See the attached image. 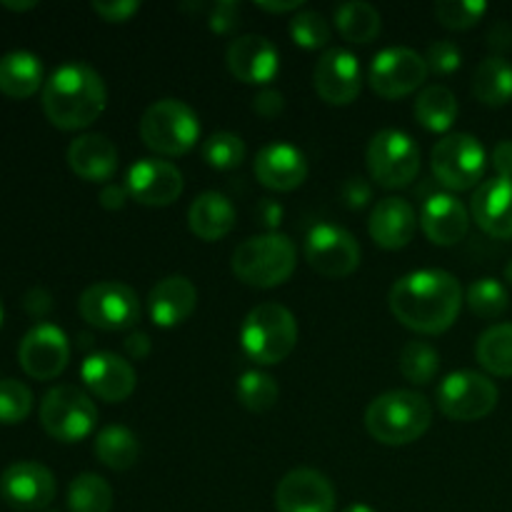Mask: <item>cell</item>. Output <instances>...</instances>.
<instances>
[{
    "label": "cell",
    "instance_id": "cell-1",
    "mask_svg": "<svg viewBox=\"0 0 512 512\" xmlns=\"http://www.w3.org/2000/svg\"><path fill=\"white\" fill-rule=\"evenodd\" d=\"M388 303L405 328L423 335H438L458 320L465 298L463 285L453 273L423 268L395 280Z\"/></svg>",
    "mask_w": 512,
    "mask_h": 512
},
{
    "label": "cell",
    "instance_id": "cell-2",
    "mask_svg": "<svg viewBox=\"0 0 512 512\" xmlns=\"http://www.w3.org/2000/svg\"><path fill=\"white\" fill-rule=\"evenodd\" d=\"M108 105L105 80L88 63L60 65L43 85V113L55 128L83 130L103 115Z\"/></svg>",
    "mask_w": 512,
    "mask_h": 512
},
{
    "label": "cell",
    "instance_id": "cell-3",
    "mask_svg": "<svg viewBox=\"0 0 512 512\" xmlns=\"http://www.w3.org/2000/svg\"><path fill=\"white\" fill-rule=\"evenodd\" d=\"M433 423V405L415 390H388L365 410L370 438L383 445H408L423 438Z\"/></svg>",
    "mask_w": 512,
    "mask_h": 512
},
{
    "label": "cell",
    "instance_id": "cell-4",
    "mask_svg": "<svg viewBox=\"0 0 512 512\" xmlns=\"http://www.w3.org/2000/svg\"><path fill=\"white\" fill-rule=\"evenodd\" d=\"M233 273L253 288H278L298 265V250L285 233H263L243 240L235 248Z\"/></svg>",
    "mask_w": 512,
    "mask_h": 512
},
{
    "label": "cell",
    "instance_id": "cell-5",
    "mask_svg": "<svg viewBox=\"0 0 512 512\" xmlns=\"http://www.w3.org/2000/svg\"><path fill=\"white\" fill-rule=\"evenodd\" d=\"M243 353L258 365L283 363L298 345L295 315L280 303H260L245 315L240 328Z\"/></svg>",
    "mask_w": 512,
    "mask_h": 512
},
{
    "label": "cell",
    "instance_id": "cell-6",
    "mask_svg": "<svg viewBox=\"0 0 512 512\" xmlns=\"http://www.w3.org/2000/svg\"><path fill=\"white\" fill-rule=\"evenodd\" d=\"M138 133L150 150L175 158L195 148L200 140V118L185 100L163 98L145 108Z\"/></svg>",
    "mask_w": 512,
    "mask_h": 512
},
{
    "label": "cell",
    "instance_id": "cell-7",
    "mask_svg": "<svg viewBox=\"0 0 512 512\" xmlns=\"http://www.w3.org/2000/svg\"><path fill=\"white\" fill-rule=\"evenodd\" d=\"M40 425L58 443H80L98 425V408L78 385H55L40 400Z\"/></svg>",
    "mask_w": 512,
    "mask_h": 512
},
{
    "label": "cell",
    "instance_id": "cell-8",
    "mask_svg": "<svg viewBox=\"0 0 512 512\" xmlns=\"http://www.w3.org/2000/svg\"><path fill=\"white\" fill-rule=\"evenodd\" d=\"M365 163L380 188H408L420 173V148L403 130L385 128L370 138Z\"/></svg>",
    "mask_w": 512,
    "mask_h": 512
},
{
    "label": "cell",
    "instance_id": "cell-9",
    "mask_svg": "<svg viewBox=\"0 0 512 512\" xmlns=\"http://www.w3.org/2000/svg\"><path fill=\"white\" fill-rule=\"evenodd\" d=\"M488 155L483 143L470 133H448L433 145L430 168L435 180L448 190H470L483 180Z\"/></svg>",
    "mask_w": 512,
    "mask_h": 512
},
{
    "label": "cell",
    "instance_id": "cell-10",
    "mask_svg": "<svg viewBox=\"0 0 512 512\" xmlns=\"http://www.w3.org/2000/svg\"><path fill=\"white\" fill-rule=\"evenodd\" d=\"M498 398V385L488 375L475 373V370H458V373L445 375L435 390L440 413L458 423L488 418L498 405Z\"/></svg>",
    "mask_w": 512,
    "mask_h": 512
},
{
    "label": "cell",
    "instance_id": "cell-11",
    "mask_svg": "<svg viewBox=\"0 0 512 512\" xmlns=\"http://www.w3.org/2000/svg\"><path fill=\"white\" fill-rule=\"evenodd\" d=\"M78 310L85 323L108 333L135 328L140 320L138 293L118 280H103L85 288L78 300Z\"/></svg>",
    "mask_w": 512,
    "mask_h": 512
},
{
    "label": "cell",
    "instance_id": "cell-12",
    "mask_svg": "<svg viewBox=\"0 0 512 512\" xmlns=\"http://www.w3.org/2000/svg\"><path fill=\"white\" fill-rule=\"evenodd\" d=\"M428 60L418 50L405 45H390L373 58L368 70V83L380 98L398 100L415 93L428 80Z\"/></svg>",
    "mask_w": 512,
    "mask_h": 512
},
{
    "label": "cell",
    "instance_id": "cell-13",
    "mask_svg": "<svg viewBox=\"0 0 512 512\" xmlns=\"http://www.w3.org/2000/svg\"><path fill=\"white\" fill-rule=\"evenodd\" d=\"M360 243L340 225H315L305 238V260L325 278H348L360 265Z\"/></svg>",
    "mask_w": 512,
    "mask_h": 512
},
{
    "label": "cell",
    "instance_id": "cell-14",
    "mask_svg": "<svg viewBox=\"0 0 512 512\" xmlns=\"http://www.w3.org/2000/svg\"><path fill=\"white\" fill-rule=\"evenodd\" d=\"M55 475L33 460H18L0 475V498L18 512L45 510L55 500Z\"/></svg>",
    "mask_w": 512,
    "mask_h": 512
},
{
    "label": "cell",
    "instance_id": "cell-15",
    "mask_svg": "<svg viewBox=\"0 0 512 512\" xmlns=\"http://www.w3.org/2000/svg\"><path fill=\"white\" fill-rule=\"evenodd\" d=\"M20 368L33 380H53L68 368L70 340L58 325L38 323L23 335L18 348Z\"/></svg>",
    "mask_w": 512,
    "mask_h": 512
},
{
    "label": "cell",
    "instance_id": "cell-16",
    "mask_svg": "<svg viewBox=\"0 0 512 512\" xmlns=\"http://www.w3.org/2000/svg\"><path fill=\"white\" fill-rule=\"evenodd\" d=\"M130 198L150 208H165L183 195L185 180L175 163L163 158H140L125 175Z\"/></svg>",
    "mask_w": 512,
    "mask_h": 512
},
{
    "label": "cell",
    "instance_id": "cell-17",
    "mask_svg": "<svg viewBox=\"0 0 512 512\" xmlns=\"http://www.w3.org/2000/svg\"><path fill=\"white\" fill-rule=\"evenodd\" d=\"M315 93L330 105H350L363 90L360 60L345 48H328L313 70Z\"/></svg>",
    "mask_w": 512,
    "mask_h": 512
},
{
    "label": "cell",
    "instance_id": "cell-18",
    "mask_svg": "<svg viewBox=\"0 0 512 512\" xmlns=\"http://www.w3.org/2000/svg\"><path fill=\"white\" fill-rule=\"evenodd\" d=\"M278 512H335V488L320 470L295 468L275 488Z\"/></svg>",
    "mask_w": 512,
    "mask_h": 512
},
{
    "label": "cell",
    "instance_id": "cell-19",
    "mask_svg": "<svg viewBox=\"0 0 512 512\" xmlns=\"http://www.w3.org/2000/svg\"><path fill=\"white\" fill-rule=\"evenodd\" d=\"M80 378L85 388L105 403H123L135 393V385H138L133 365L108 350L90 353L80 365Z\"/></svg>",
    "mask_w": 512,
    "mask_h": 512
},
{
    "label": "cell",
    "instance_id": "cell-20",
    "mask_svg": "<svg viewBox=\"0 0 512 512\" xmlns=\"http://www.w3.org/2000/svg\"><path fill=\"white\" fill-rule=\"evenodd\" d=\"M225 63L240 83L265 85L278 75L280 53L265 35L248 33L235 38L225 50Z\"/></svg>",
    "mask_w": 512,
    "mask_h": 512
},
{
    "label": "cell",
    "instance_id": "cell-21",
    "mask_svg": "<svg viewBox=\"0 0 512 512\" xmlns=\"http://www.w3.org/2000/svg\"><path fill=\"white\" fill-rule=\"evenodd\" d=\"M253 170L265 188L288 193L300 188L308 178V158L290 143H268L255 155Z\"/></svg>",
    "mask_w": 512,
    "mask_h": 512
},
{
    "label": "cell",
    "instance_id": "cell-22",
    "mask_svg": "<svg viewBox=\"0 0 512 512\" xmlns=\"http://www.w3.org/2000/svg\"><path fill=\"white\" fill-rule=\"evenodd\" d=\"M470 215L490 238H512V180L490 178L478 185L470 200Z\"/></svg>",
    "mask_w": 512,
    "mask_h": 512
},
{
    "label": "cell",
    "instance_id": "cell-23",
    "mask_svg": "<svg viewBox=\"0 0 512 512\" xmlns=\"http://www.w3.org/2000/svg\"><path fill=\"white\" fill-rule=\"evenodd\" d=\"M415 230H418V213L405 198L388 195V198H380L370 210L368 233L380 248H405L413 240Z\"/></svg>",
    "mask_w": 512,
    "mask_h": 512
},
{
    "label": "cell",
    "instance_id": "cell-24",
    "mask_svg": "<svg viewBox=\"0 0 512 512\" xmlns=\"http://www.w3.org/2000/svg\"><path fill=\"white\" fill-rule=\"evenodd\" d=\"M420 228L435 245H458L470 230V213L450 193H433L420 208Z\"/></svg>",
    "mask_w": 512,
    "mask_h": 512
},
{
    "label": "cell",
    "instance_id": "cell-25",
    "mask_svg": "<svg viewBox=\"0 0 512 512\" xmlns=\"http://www.w3.org/2000/svg\"><path fill=\"white\" fill-rule=\"evenodd\" d=\"M118 160V148L103 133H83L68 145L70 170L88 183L108 185L118 170Z\"/></svg>",
    "mask_w": 512,
    "mask_h": 512
},
{
    "label": "cell",
    "instance_id": "cell-26",
    "mask_svg": "<svg viewBox=\"0 0 512 512\" xmlns=\"http://www.w3.org/2000/svg\"><path fill=\"white\" fill-rule=\"evenodd\" d=\"M150 318L160 328H175L185 323L198 308V288L185 275H168L158 280L148 295Z\"/></svg>",
    "mask_w": 512,
    "mask_h": 512
},
{
    "label": "cell",
    "instance_id": "cell-27",
    "mask_svg": "<svg viewBox=\"0 0 512 512\" xmlns=\"http://www.w3.org/2000/svg\"><path fill=\"white\" fill-rule=\"evenodd\" d=\"M235 220H238L235 205L230 203L228 195L218 193V190H205L188 208L190 230L205 243L225 238L235 228Z\"/></svg>",
    "mask_w": 512,
    "mask_h": 512
},
{
    "label": "cell",
    "instance_id": "cell-28",
    "mask_svg": "<svg viewBox=\"0 0 512 512\" xmlns=\"http://www.w3.org/2000/svg\"><path fill=\"white\" fill-rule=\"evenodd\" d=\"M45 83V68L40 58L28 50H13L0 58V93L13 100H25L38 93Z\"/></svg>",
    "mask_w": 512,
    "mask_h": 512
},
{
    "label": "cell",
    "instance_id": "cell-29",
    "mask_svg": "<svg viewBox=\"0 0 512 512\" xmlns=\"http://www.w3.org/2000/svg\"><path fill=\"white\" fill-rule=\"evenodd\" d=\"M93 453L105 468L130 470L140 460V440L125 425H105L95 435Z\"/></svg>",
    "mask_w": 512,
    "mask_h": 512
},
{
    "label": "cell",
    "instance_id": "cell-30",
    "mask_svg": "<svg viewBox=\"0 0 512 512\" xmlns=\"http://www.w3.org/2000/svg\"><path fill=\"white\" fill-rule=\"evenodd\" d=\"M473 95L480 103L490 108L512 100V63L505 55H488L483 63L475 68L473 75Z\"/></svg>",
    "mask_w": 512,
    "mask_h": 512
},
{
    "label": "cell",
    "instance_id": "cell-31",
    "mask_svg": "<svg viewBox=\"0 0 512 512\" xmlns=\"http://www.w3.org/2000/svg\"><path fill=\"white\" fill-rule=\"evenodd\" d=\"M415 118L425 130L433 133H445L453 128L455 118H458V100H455L453 90L445 85H428L415 98Z\"/></svg>",
    "mask_w": 512,
    "mask_h": 512
},
{
    "label": "cell",
    "instance_id": "cell-32",
    "mask_svg": "<svg viewBox=\"0 0 512 512\" xmlns=\"http://www.w3.org/2000/svg\"><path fill=\"white\" fill-rule=\"evenodd\" d=\"M335 25H338L340 35L350 43H370L380 35L383 28V18L380 10L373 3L365 0H348V3L335 8Z\"/></svg>",
    "mask_w": 512,
    "mask_h": 512
},
{
    "label": "cell",
    "instance_id": "cell-33",
    "mask_svg": "<svg viewBox=\"0 0 512 512\" xmlns=\"http://www.w3.org/2000/svg\"><path fill=\"white\" fill-rule=\"evenodd\" d=\"M478 363L498 378H512V323H498L485 330L475 345Z\"/></svg>",
    "mask_w": 512,
    "mask_h": 512
},
{
    "label": "cell",
    "instance_id": "cell-34",
    "mask_svg": "<svg viewBox=\"0 0 512 512\" xmlns=\"http://www.w3.org/2000/svg\"><path fill=\"white\" fill-rule=\"evenodd\" d=\"M113 488L95 473L75 475L68 488L70 512H110L113 510Z\"/></svg>",
    "mask_w": 512,
    "mask_h": 512
},
{
    "label": "cell",
    "instance_id": "cell-35",
    "mask_svg": "<svg viewBox=\"0 0 512 512\" xmlns=\"http://www.w3.org/2000/svg\"><path fill=\"white\" fill-rule=\"evenodd\" d=\"M235 395H238V403L250 413H268L278 403L280 385L275 383L273 375L263 370H245L235 385Z\"/></svg>",
    "mask_w": 512,
    "mask_h": 512
},
{
    "label": "cell",
    "instance_id": "cell-36",
    "mask_svg": "<svg viewBox=\"0 0 512 512\" xmlns=\"http://www.w3.org/2000/svg\"><path fill=\"white\" fill-rule=\"evenodd\" d=\"M400 373L415 385H428L440 370V353L425 340H410L400 350Z\"/></svg>",
    "mask_w": 512,
    "mask_h": 512
},
{
    "label": "cell",
    "instance_id": "cell-37",
    "mask_svg": "<svg viewBox=\"0 0 512 512\" xmlns=\"http://www.w3.org/2000/svg\"><path fill=\"white\" fill-rule=\"evenodd\" d=\"M465 303L473 310L478 318H500L505 310L510 308V295L500 280L495 278H480L465 293Z\"/></svg>",
    "mask_w": 512,
    "mask_h": 512
},
{
    "label": "cell",
    "instance_id": "cell-38",
    "mask_svg": "<svg viewBox=\"0 0 512 512\" xmlns=\"http://www.w3.org/2000/svg\"><path fill=\"white\" fill-rule=\"evenodd\" d=\"M203 160L215 170H233L238 168L245 160V143L240 135L230 133V130H218V133L210 135L208 140L200 148Z\"/></svg>",
    "mask_w": 512,
    "mask_h": 512
},
{
    "label": "cell",
    "instance_id": "cell-39",
    "mask_svg": "<svg viewBox=\"0 0 512 512\" xmlns=\"http://www.w3.org/2000/svg\"><path fill=\"white\" fill-rule=\"evenodd\" d=\"M290 38H293L295 45L305 50H318L325 48L330 43V30L328 18L318 10H298V13L290 18Z\"/></svg>",
    "mask_w": 512,
    "mask_h": 512
},
{
    "label": "cell",
    "instance_id": "cell-40",
    "mask_svg": "<svg viewBox=\"0 0 512 512\" xmlns=\"http://www.w3.org/2000/svg\"><path fill=\"white\" fill-rule=\"evenodd\" d=\"M485 13H488L485 0H438L435 3V18L450 30L473 28L475 23L483 20Z\"/></svg>",
    "mask_w": 512,
    "mask_h": 512
},
{
    "label": "cell",
    "instance_id": "cell-41",
    "mask_svg": "<svg viewBox=\"0 0 512 512\" xmlns=\"http://www.w3.org/2000/svg\"><path fill=\"white\" fill-rule=\"evenodd\" d=\"M33 410V393L15 378L0 380V425H18Z\"/></svg>",
    "mask_w": 512,
    "mask_h": 512
},
{
    "label": "cell",
    "instance_id": "cell-42",
    "mask_svg": "<svg viewBox=\"0 0 512 512\" xmlns=\"http://www.w3.org/2000/svg\"><path fill=\"white\" fill-rule=\"evenodd\" d=\"M425 60H428V68L433 73L450 75L463 65V50L453 43V40H438L428 48L425 53Z\"/></svg>",
    "mask_w": 512,
    "mask_h": 512
},
{
    "label": "cell",
    "instance_id": "cell-43",
    "mask_svg": "<svg viewBox=\"0 0 512 512\" xmlns=\"http://www.w3.org/2000/svg\"><path fill=\"white\" fill-rule=\"evenodd\" d=\"M240 23V3L235 0H218V3L210 5L208 13V25L213 33H233Z\"/></svg>",
    "mask_w": 512,
    "mask_h": 512
},
{
    "label": "cell",
    "instance_id": "cell-44",
    "mask_svg": "<svg viewBox=\"0 0 512 512\" xmlns=\"http://www.w3.org/2000/svg\"><path fill=\"white\" fill-rule=\"evenodd\" d=\"M340 198L350 210H360L373 200V185L365 180L363 175H350L343 185H340Z\"/></svg>",
    "mask_w": 512,
    "mask_h": 512
},
{
    "label": "cell",
    "instance_id": "cell-45",
    "mask_svg": "<svg viewBox=\"0 0 512 512\" xmlns=\"http://www.w3.org/2000/svg\"><path fill=\"white\" fill-rule=\"evenodd\" d=\"M93 10L108 23H125L140 10L138 0H95Z\"/></svg>",
    "mask_w": 512,
    "mask_h": 512
},
{
    "label": "cell",
    "instance_id": "cell-46",
    "mask_svg": "<svg viewBox=\"0 0 512 512\" xmlns=\"http://www.w3.org/2000/svg\"><path fill=\"white\" fill-rule=\"evenodd\" d=\"M253 110L260 118H278L285 110V95L275 88H263L255 93L253 98Z\"/></svg>",
    "mask_w": 512,
    "mask_h": 512
},
{
    "label": "cell",
    "instance_id": "cell-47",
    "mask_svg": "<svg viewBox=\"0 0 512 512\" xmlns=\"http://www.w3.org/2000/svg\"><path fill=\"white\" fill-rule=\"evenodd\" d=\"M258 215H260V220H263L265 228H268V233H278V225L283 223L285 210L278 200L263 198L258 205Z\"/></svg>",
    "mask_w": 512,
    "mask_h": 512
},
{
    "label": "cell",
    "instance_id": "cell-48",
    "mask_svg": "<svg viewBox=\"0 0 512 512\" xmlns=\"http://www.w3.org/2000/svg\"><path fill=\"white\" fill-rule=\"evenodd\" d=\"M128 200H130V193L125 185L108 183L103 185V190H100V205H103L105 210H120Z\"/></svg>",
    "mask_w": 512,
    "mask_h": 512
},
{
    "label": "cell",
    "instance_id": "cell-49",
    "mask_svg": "<svg viewBox=\"0 0 512 512\" xmlns=\"http://www.w3.org/2000/svg\"><path fill=\"white\" fill-rule=\"evenodd\" d=\"M153 350V343H150V335L143 333V330H135L125 338V353L133 360H145Z\"/></svg>",
    "mask_w": 512,
    "mask_h": 512
},
{
    "label": "cell",
    "instance_id": "cell-50",
    "mask_svg": "<svg viewBox=\"0 0 512 512\" xmlns=\"http://www.w3.org/2000/svg\"><path fill=\"white\" fill-rule=\"evenodd\" d=\"M53 308V298H50L48 290L43 288H33L28 295H25V310L35 318H43L45 313H50Z\"/></svg>",
    "mask_w": 512,
    "mask_h": 512
},
{
    "label": "cell",
    "instance_id": "cell-51",
    "mask_svg": "<svg viewBox=\"0 0 512 512\" xmlns=\"http://www.w3.org/2000/svg\"><path fill=\"white\" fill-rule=\"evenodd\" d=\"M493 168L498 170V178L512 180V140H500L493 150Z\"/></svg>",
    "mask_w": 512,
    "mask_h": 512
},
{
    "label": "cell",
    "instance_id": "cell-52",
    "mask_svg": "<svg viewBox=\"0 0 512 512\" xmlns=\"http://www.w3.org/2000/svg\"><path fill=\"white\" fill-rule=\"evenodd\" d=\"M488 43L490 48L498 50L495 55H503L508 53V50H512V28L508 23H498L493 25V30L488 33Z\"/></svg>",
    "mask_w": 512,
    "mask_h": 512
},
{
    "label": "cell",
    "instance_id": "cell-53",
    "mask_svg": "<svg viewBox=\"0 0 512 512\" xmlns=\"http://www.w3.org/2000/svg\"><path fill=\"white\" fill-rule=\"evenodd\" d=\"M255 5L263 10H268V13H290V10H300L303 0H288V3H265V0H260V3H255Z\"/></svg>",
    "mask_w": 512,
    "mask_h": 512
},
{
    "label": "cell",
    "instance_id": "cell-54",
    "mask_svg": "<svg viewBox=\"0 0 512 512\" xmlns=\"http://www.w3.org/2000/svg\"><path fill=\"white\" fill-rule=\"evenodd\" d=\"M35 0H25V3H10V0H3V8L8 10H33L35 8Z\"/></svg>",
    "mask_w": 512,
    "mask_h": 512
},
{
    "label": "cell",
    "instance_id": "cell-55",
    "mask_svg": "<svg viewBox=\"0 0 512 512\" xmlns=\"http://www.w3.org/2000/svg\"><path fill=\"white\" fill-rule=\"evenodd\" d=\"M343 512H375V510L365 503H355V505H348Z\"/></svg>",
    "mask_w": 512,
    "mask_h": 512
},
{
    "label": "cell",
    "instance_id": "cell-56",
    "mask_svg": "<svg viewBox=\"0 0 512 512\" xmlns=\"http://www.w3.org/2000/svg\"><path fill=\"white\" fill-rule=\"evenodd\" d=\"M505 280L512 285V260H508V265H505Z\"/></svg>",
    "mask_w": 512,
    "mask_h": 512
},
{
    "label": "cell",
    "instance_id": "cell-57",
    "mask_svg": "<svg viewBox=\"0 0 512 512\" xmlns=\"http://www.w3.org/2000/svg\"><path fill=\"white\" fill-rule=\"evenodd\" d=\"M0 325H3V303H0Z\"/></svg>",
    "mask_w": 512,
    "mask_h": 512
}]
</instances>
